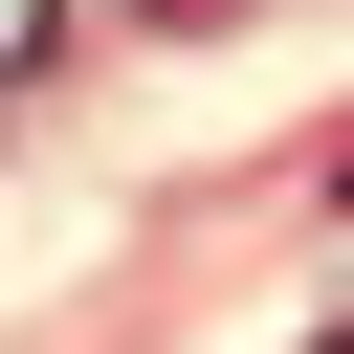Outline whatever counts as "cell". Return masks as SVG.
Instances as JSON below:
<instances>
[{
    "mask_svg": "<svg viewBox=\"0 0 354 354\" xmlns=\"http://www.w3.org/2000/svg\"><path fill=\"white\" fill-rule=\"evenodd\" d=\"M66 66V0H0V88H44Z\"/></svg>",
    "mask_w": 354,
    "mask_h": 354,
    "instance_id": "cell-1",
    "label": "cell"
}]
</instances>
